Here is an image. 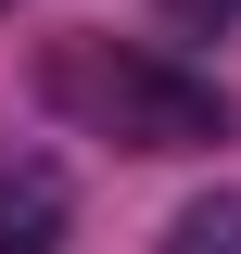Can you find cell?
<instances>
[{
    "mask_svg": "<svg viewBox=\"0 0 241 254\" xmlns=\"http://www.w3.org/2000/svg\"><path fill=\"white\" fill-rule=\"evenodd\" d=\"M38 89L76 127H102L115 153H216L229 140V89L190 76V64H165V51H127V38H51Z\"/></svg>",
    "mask_w": 241,
    "mask_h": 254,
    "instance_id": "6da1fadb",
    "label": "cell"
},
{
    "mask_svg": "<svg viewBox=\"0 0 241 254\" xmlns=\"http://www.w3.org/2000/svg\"><path fill=\"white\" fill-rule=\"evenodd\" d=\"M63 229H76V190H63V165L0 140V254H63Z\"/></svg>",
    "mask_w": 241,
    "mask_h": 254,
    "instance_id": "7a4b0ae2",
    "label": "cell"
},
{
    "mask_svg": "<svg viewBox=\"0 0 241 254\" xmlns=\"http://www.w3.org/2000/svg\"><path fill=\"white\" fill-rule=\"evenodd\" d=\"M152 254H241V178H229V190H203V203H178Z\"/></svg>",
    "mask_w": 241,
    "mask_h": 254,
    "instance_id": "3957f363",
    "label": "cell"
},
{
    "mask_svg": "<svg viewBox=\"0 0 241 254\" xmlns=\"http://www.w3.org/2000/svg\"><path fill=\"white\" fill-rule=\"evenodd\" d=\"M165 26H190V38H216V26H241V0H165Z\"/></svg>",
    "mask_w": 241,
    "mask_h": 254,
    "instance_id": "277c9868",
    "label": "cell"
}]
</instances>
